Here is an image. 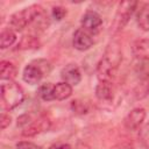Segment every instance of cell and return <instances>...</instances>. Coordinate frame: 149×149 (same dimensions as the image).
<instances>
[{
    "label": "cell",
    "instance_id": "cell-10",
    "mask_svg": "<svg viewBox=\"0 0 149 149\" xmlns=\"http://www.w3.org/2000/svg\"><path fill=\"white\" fill-rule=\"evenodd\" d=\"M72 45L78 51H86L93 45V37L83 28H78L73 33Z\"/></svg>",
    "mask_w": 149,
    "mask_h": 149
},
{
    "label": "cell",
    "instance_id": "cell-21",
    "mask_svg": "<svg viewBox=\"0 0 149 149\" xmlns=\"http://www.w3.org/2000/svg\"><path fill=\"white\" fill-rule=\"evenodd\" d=\"M139 140L146 149H149V123H146L140 128Z\"/></svg>",
    "mask_w": 149,
    "mask_h": 149
},
{
    "label": "cell",
    "instance_id": "cell-9",
    "mask_svg": "<svg viewBox=\"0 0 149 149\" xmlns=\"http://www.w3.org/2000/svg\"><path fill=\"white\" fill-rule=\"evenodd\" d=\"M51 121L49 118H47L45 115H41L37 119H34L28 126H26L24 128H22L21 134L26 137H33L42 132H45L50 128Z\"/></svg>",
    "mask_w": 149,
    "mask_h": 149
},
{
    "label": "cell",
    "instance_id": "cell-6",
    "mask_svg": "<svg viewBox=\"0 0 149 149\" xmlns=\"http://www.w3.org/2000/svg\"><path fill=\"white\" fill-rule=\"evenodd\" d=\"M135 71L139 76V81L133 90V95L135 100H141L149 95V63H139Z\"/></svg>",
    "mask_w": 149,
    "mask_h": 149
},
{
    "label": "cell",
    "instance_id": "cell-11",
    "mask_svg": "<svg viewBox=\"0 0 149 149\" xmlns=\"http://www.w3.org/2000/svg\"><path fill=\"white\" fill-rule=\"evenodd\" d=\"M61 78L63 79V81L70 84L71 86H76L80 83L81 80V72L80 69L78 68L77 64L74 63H70L68 65H65L62 71H61Z\"/></svg>",
    "mask_w": 149,
    "mask_h": 149
},
{
    "label": "cell",
    "instance_id": "cell-3",
    "mask_svg": "<svg viewBox=\"0 0 149 149\" xmlns=\"http://www.w3.org/2000/svg\"><path fill=\"white\" fill-rule=\"evenodd\" d=\"M24 100V91L14 80H2L1 83V101L6 111H12Z\"/></svg>",
    "mask_w": 149,
    "mask_h": 149
},
{
    "label": "cell",
    "instance_id": "cell-17",
    "mask_svg": "<svg viewBox=\"0 0 149 149\" xmlns=\"http://www.w3.org/2000/svg\"><path fill=\"white\" fill-rule=\"evenodd\" d=\"M16 42V34L13 29L5 28L2 29L1 34H0V48L1 49H7L9 47H12L14 43Z\"/></svg>",
    "mask_w": 149,
    "mask_h": 149
},
{
    "label": "cell",
    "instance_id": "cell-13",
    "mask_svg": "<svg viewBox=\"0 0 149 149\" xmlns=\"http://www.w3.org/2000/svg\"><path fill=\"white\" fill-rule=\"evenodd\" d=\"M95 97L100 102H112L114 99V87L112 81H99L95 86Z\"/></svg>",
    "mask_w": 149,
    "mask_h": 149
},
{
    "label": "cell",
    "instance_id": "cell-19",
    "mask_svg": "<svg viewBox=\"0 0 149 149\" xmlns=\"http://www.w3.org/2000/svg\"><path fill=\"white\" fill-rule=\"evenodd\" d=\"M40 45L38 43V38L34 35H26L21 38L20 43L17 44V47L20 49L23 50H28V49H37Z\"/></svg>",
    "mask_w": 149,
    "mask_h": 149
},
{
    "label": "cell",
    "instance_id": "cell-23",
    "mask_svg": "<svg viewBox=\"0 0 149 149\" xmlns=\"http://www.w3.org/2000/svg\"><path fill=\"white\" fill-rule=\"evenodd\" d=\"M15 149H41V147L30 141H20L16 143Z\"/></svg>",
    "mask_w": 149,
    "mask_h": 149
},
{
    "label": "cell",
    "instance_id": "cell-16",
    "mask_svg": "<svg viewBox=\"0 0 149 149\" xmlns=\"http://www.w3.org/2000/svg\"><path fill=\"white\" fill-rule=\"evenodd\" d=\"M0 69H1V80H13L17 74L16 66L9 61H1Z\"/></svg>",
    "mask_w": 149,
    "mask_h": 149
},
{
    "label": "cell",
    "instance_id": "cell-7",
    "mask_svg": "<svg viewBox=\"0 0 149 149\" xmlns=\"http://www.w3.org/2000/svg\"><path fill=\"white\" fill-rule=\"evenodd\" d=\"M80 24L84 30L90 34H94L100 30L102 26V17L98 12L93 9H87L81 16Z\"/></svg>",
    "mask_w": 149,
    "mask_h": 149
},
{
    "label": "cell",
    "instance_id": "cell-5",
    "mask_svg": "<svg viewBox=\"0 0 149 149\" xmlns=\"http://www.w3.org/2000/svg\"><path fill=\"white\" fill-rule=\"evenodd\" d=\"M137 5H139L137 1H122L119 3L114 19L111 23L112 34H118L128 24L132 15L136 10Z\"/></svg>",
    "mask_w": 149,
    "mask_h": 149
},
{
    "label": "cell",
    "instance_id": "cell-22",
    "mask_svg": "<svg viewBox=\"0 0 149 149\" xmlns=\"http://www.w3.org/2000/svg\"><path fill=\"white\" fill-rule=\"evenodd\" d=\"M65 15H66V9L64 7H62V6H55V7H52V9H51V16L56 21L63 20L65 17Z\"/></svg>",
    "mask_w": 149,
    "mask_h": 149
},
{
    "label": "cell",
    "instance_id": "cell-1",
    "mask_svg": "<svg viewBox=\"0 0 149 149\" xmlns=\"http://www.w3.org/2000/svg\"><path fill=\"white\" fill-rule=\"evenodd\" d=\"M122 62V50L116 41L109 42L97 64L99 81H112Z\"/></svg>",
    "mask_w": 149,
    "mask_h": 149
},
{
    "label": "cell",
    "instance_id": "cell-20",
    "mask_svg": "<svg viewBox=\"0 0 149 149\" xmlns=\"http://www.w3.org/2000/svg\"><path fill=\"white\" fill-rule=\"evenodd\" d=\"M71 108H72L73 113H76V114H86L90 111L88 104L83 100H79V99L71 101Z\"/></svg>",
    "mask_w": 149,
    "mask_h": 149
},
{
    "label": "cell",
    "instance_id": "cell-2",
    "mask_svg": "<svg viewBox=\"0 0 149 149\" xmlns=\"http://www.w3.org/2000/svg\"><path fill=\"white\" fill-rule=\"evenodd\" d=\"M44 13V9L41 5L34 3L30 5L28 7H24L15 13H13L9 16V28L13 29L14 31H21L24 28H27L28 26L33 24L36 19Z\"/></svg>",
    "mask_w": 149,
    "mask_h": 149
},
{
    "label": "cell",
    "instance_id": "cell-4",
    "mask_svg": "<svg viewBox=\"0 0 149 149\" xmlns=\"http://www.w3.org/2000/svg\"><path fill=\"white\" fill-rule=\"evenodd\" d=\"M51 69L52 66L49 61L43 59V58L35 59L24 66L22 71V79L27 84H30V85L38 84L45 74L48 76L50 73Z\"/></svg>",
    "mask_w": 149,
    "mask_h": 149
},
{
    "label": "cell",
    "instance_id": "cell-25",
    "mask_svg": "<svg viewBox=\"0 0 149 149\" xmlns=\"http://www.w3.org/2000/svg\"><path fill=\"white\" fill-rule=\"evenodd\" d=\"M49 149H71V146L68 143H58V144H52L49 147Z\"/></svg>",
    "mask_w": 149,
    "mask_h": 149
},
{
    "label": "cell",
    "instance_id": "cell-15",
    "mask_svg": "<svg viewBox=\"0 0 149 149\" xmlns=\"http://www.w3.org/2000/svg\"><path fill=\"white\" fill-rule=\"evenodd\" d=\"M136 22L140 29L149 31V2H146L141 6L136 14Z\"/></svg>",
    "mask_w": 149,
    "mask_h": 149
},
{
    "label": "cell",
    "instance_id": "cell-24",
    "mask_svg": "<svg viewBox=\"0 0 149 149\" xmlns=\"http://www.w3.org/2000/svg\"><path fill=\"white\" fill-rule=\"evenodd\" d=\"M12 122V118L9 114H6L5 112L1 113V129H6Z\"/></svg>",
    "mask_w": 149,
    "mask_h": 149
},
{
    "label": "cell",
    "instance_id": "cell-12",
    "mask_svg": "<svg viewBox=\"0 0 149 149\" xmlns=\"http://www.w3.org/2000/svg\"><path fill=\"white\" fill-rule=\"evenodd\" d=\"M132 54L139 62L149 61V37L139 38L132 44Z\"/></svg>",
    "mask_w": 149,
    "mask_h": 149
},
{
    "label": "cell",
    "instance_id": "cell-14",
    "mask_svg": "<svg viewBox=\"0 0 149 149\" xmlns=\"http://www.w3.org/2000/svg\"><path fill=\"white\" fill-rule=\"evenodd\" d=\"M72 94V86L65 81L55 84L54 86V100H65Z\"/></svg>",
    "mask_w": 149,
    "mask_h": 149
},
{
    "label": "cell",
    "instance_id": "cell-18",
    "mask_svg": "<svg viewBox=\"0 0 149 149\" xmlns=\"http://www.w3.org/2000/svg\"><path fill=\"white\" fill-rule=\"evenodd\" d=\"M54 86H55V84H51V83H44V84L40 85V87L37 90V95L43 101L54 100Z\"/></svg>",
    "mask_w": 149,
    "mask_h": 149
},
{
    "label": "cell",
    "instance_id": "cell-8",
    "mask_svg": "<svg viewBox=\"0 0 149 149\" xmlns=\"http://www.w3.org/2000/svg\"><path fill=\"white\" fill-rule=\"evenodd\" d=\"M147 112L142 107H135L133 108L123 119V126L127 130H139L146 120Z\"/></svg>",
    "mask_w": 149,
    "mask_h": 149
}]
</instances>
